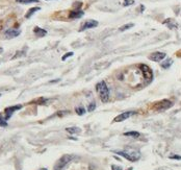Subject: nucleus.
<instances>
[{
    "instance_id": "nucleus-1",
    "label": "nucleus",
    "mask_w": 181,
    "mask_h": 170,
    "mask_svg": "<svg viewBox=\"0 0 181 170\" xmlns=\"http://www.w3.org/2000/svg\"><path fill=\"white\" fill-rule=\"evenodd\" d=\"M96 91L102 102H107L109 100V89L107 88L106 82H100L96 85Z\"/></svg>"
},
{
    "instance_id": "nucleus-2",
    "label": "nucleus",
    "mask_w": 181,
    "mask_h": 170,
    "mask_svg": "<svg viewBox=\"0 0 181 170\" xmlns=\"http://www.w3.org/2000/svg\"><path fill=\"white\" fill-rule=\"evenodd\" d=\"M115 154L122 156L123 158L127 159L130 162H135L140 158V152L135 149H129V150H115Z\"/></svg>"
},
{
    "instance_id": "nucleus-3",
    "label": "nucleus",
    "mask_w": 181,
    "mask_h": 170,
    "mask_svg": "<svg viewBox=\"0 0 181 170\" xmlns=\"http://www.w3.org/2000/svg\"><path fill=\"white\" fill-rule=\"evenodd\" d=\"M172 107V101L170 100H167V99H163L161 101L156 102V103L154 104V109L157 111H163V110H167L169 107Z\"/></svg>"
},
{
    "instance_id": "nucleus-4",
    "label": "nucleus",
    "mask_w": 181,
    "mask_h": 170,
    "mask_svg": "<svg viewBox=\"0 0 181 170\" xmlns=\"http://www.w3.org/2000/svg\"><path fill=\"white\" fill-rule=\"evenodd\" d=\"M20 109H22V105H21V104H16V105H11V107H6L5 110H4V114H5V115H4V118H5V120L7 121L8 119L13 116V114H14L16 111L20 110Z\"/></svg>"
},
{
    "instance_id": "nucleus-5",
    "label": "nucleus",
    "mask_w": 181,
    "mask_h": 170,
    "mask_svg": "<svg viewBox=\"0 0 181 170\" xmlns=\"http://www.w3.org/2000/svg\"><path fill=\"white\" fill-rule=\"evenodd\" d=\"M140 69L143 71V74H144V77H145L146 80H152V77H153V72H152V70L150 69V67H148L147 65H144V64H142V65H140Z\"/></svg>"
},
{
    "instance_id": "nucleus-6",
    "label": "nucleus",
    "mask_w": 181,
    "mask_h": 170,
    "mask_svg": "<svg viewBox=\"0 0 181 170\" xmlns=\"http://www.w3.org/2000/svg\"><path fill=\"white\" fill-rule=\"evenodd\" d=\"M134 114L135 112H133V111H128V112H124L122 113V114H119V115L113 119V122H122V121L126 120L130 116L134 115Z\"/></svg>"
},
{
    "instance_id": "nucleus-7",
    "label": "nucleus",
    "mask_w": 181,
    "mask_h": 170,
    "mask_svg": "<svg viewBox=\"0 0 181 170\" xmlns=\"http://www.w3.org/2000/svg\"><path fill=\"white\" fill-rule=\"evenodd\" d=\"M71 159H72L71 156H63V158L59 160V162L56 164V166H55V170H61L69 162H70V161H71Z\"/></svg>"
},
{
    "instance_id": "nucleus-8",
    "label": "nucleus",
    "mask_w": 181,
    "mask_h": 170,
    "mask_svg": "<svg viewBox=\"0 0 181 170\" xmlns=\"http://www.w3.org/2000/svg\"><path fill=\"white\" fill-rule=\"evenodd\" d=\"M97 26H98V22H97L96 20H88V21H85V22L83 23L82 25H81V27H80L79 31H83V30L97 27Z\"/></svg>"
},
{
    "instance_id": "nucleus-9",
    "label": "nucleus",
    "mask_w": 181,
    "mask_h": 170,
    "mask_svg": "<svg viewBox=\"0 0 181 170\" xmlns=\"http://www.w3.org/2000/svg\"><path fill=\"white\" fill-rule=\"evenodd\" d=\"M20 33H21V30H20V29L9 28V29L5 30V33H4V36H5L7 39H13V38H16V37L20 36Z\"/></svg>"
},
{
    "instance_id": "nucleus-10",
    "label": "nucleus",
    "mask_w": 181,
    "mask_h": 170,
    "mask_svg": "<svg viewBox=\"0 0 181 170\" xmlns=\"http://www.w3.org/2000/svg\"><path fill=\"white\" fill-rule=\"evenodd\" d=\"M165 55L167 54L165 52H154L149 56V60L153 61V62H160L165 58Z\"/></svg>"
},
{
    "instance_id": "nucleus-11",
    "label": "nucleus",
    "mask_w": 181,
    "mask_h": 170,
    "mask_svg": "<svg viewBox=\"0 0 181 170\" xmlns=\"http://www.w3.org/2000/svg\"><path fill=\"white\" fill-rule=\"evenodd\" d=\"M33 33H36V37L42 38V37H44L47 35V30L43 29V28H41V27H38V26H36V27L33 28Z\"/></svg>"
},
{
    "instance_id": "nucleus-12",
    "label": "nucleus",
    "mask_w": 181,
    "mask_h": 170,
    "mask_svg": "<svg viewBox=\"0 0 181 170\" xmlns=\"http://www.w3.org/2000/svg\"><path fill=\"white\" fill-rule=\"evenodd\" d=\"M83 16V12L80 11V10H77V11H72L69 15V18L71 19H76V18H81Z\"/></svg>"
},
{
    "instance_id": "nucleus-13",
    "label": "nucleus",
    "mask_w": 181,
    "mask_h": 170,
    "mask_svg": "<svg viewBox=\"0 0 181 170\" xmlns=\"http://www.w3.org/2000/svg\"><path fill=\"white\" fill-rule=\"evenodd\" d=\"M40 10H41V8L38 7V6H36V7H31L29 10V11L27 12V14L25 15V18H30V17L32 16L33 14H34V13H36V12H38V11H40Z\"/></svg>"
},
{
    "instance_id": "nucleus-14",
    "label": "nucleus",
    "mask_w": 181,
    "mask_h": 170,
    "mask_svg": "<svg viewBox=\"0 0 181 170\" xmlns=\"http://www.w3.org/2000/svg\"><path fill=\"white\" fill-rule=\"evenodd\" d=\"M172 64H173V60H172V58H169V60L162 62L160 65H161V67L163 69H167V68H170V67L172 66Z\"/></svg>"
},
{
    "instance_id": "nucleus-15",
    "label": "nucleus",
    "mask_w": 181,
    "mask_h": 170,
    "mask_svg": "<svg viewBox=\"0 0 181 170\" xmlns=\"http://www.w3.org/2000/svg\"><path fill=\"white\" fill-rule=\"evenodd\" d=\"M66 131L69 133V134H77V133L80 132V129L79 127H76V126H73V127H67Z\"/></svg>"
},
{
    "instance_id": "nucleus-16",
    "label": "nucleus",
    "mask_w": 181,
    "mask_h": 170,
    "mask_svg": "<svg viewBox=\"0 0 181 170\" xmlns=\"http://www.w3.org/2000/svg\"><path fill=\"white\" fill-rule=\"evenodd\" d=\"M124 136H127V137H133V138H138L140 136V134L138 132H127V133H124Z\"/></svg>"
},
{
    "instance_id": "nucleus-17",
    "label": "nucleus",
    "mask_w": 181,
    "mask_h": 170,
    "mask_svg": "<svg viewBox=\"0 0 181 170\" xmlns=\"http://www.w3.org/2000/svg\"><path fill=\"white\" fill-rule=\"evenodd\" d=\"M16 2L21 4H28V3H38V0H16Z\"/></svg>"
},
{
    "instance_id": "nucleus-18",
    "label": "nucleus",
    "mask_w": 181,
    "mask_h": 170,
    "mask_svg": "<svg viewBox=\"0 0 181 170\" xmlns=\"http://www.w3.org/2000/svg\"><path fill=\"white\" fill-rule=\"evenodd\" d=\"M0 126H2V127L7 126V121L5 120V118H4V116L2 114H0Z\"/></svg>"
},
{
    "instance_id": "nucleus-19",
    "label": "nucleus",
    "mask_w": 181,
    "mask_h": 170,
    "mask_svg": "<svg viewBox=\"0 0 181 170\" xmlns=\"http://www.w3.org/2000/svg\"><path fill=\"white\" fill-rule=\"evenodd\" d=\"M131 27H133V24H132V23H129V24H125L123 25V26H121V27L119 28V30H120V31H125V30L129 29V28H131Z\"/></svg>"
},
{
    "instance_id": "nucleus-20",
    "label": "nucleus",
    "mask_w": 181,
    "mask_h": 170,
    "mask_svg": "<svg viewBox=\"0 0 181 170\" xmlns=\"http://www.w3.org/2000/svg\"><path fill=\"white\" fill-rule=\"evenodd\" d=\"M75 111H76V113L77 114H78V115H83V114H84L85 113V109L83 107H76V109H75Z\"/></svg>"
},
{
    "instance_id": "nucleus-21",
    "label": "nucleus",
    "mask_w": 181,
    "mask_h": 170,
    "mask_svg": "<svg viewBox=\"0 0 181 170\" xmlns=\"http://www.w3.org/2000/svg\"><path fill=\"white\" fill-rule=\"evenodd\" d=\"M95 109H96V103H95V101L90 102V105H88V112H93V111L95 110Z\"/></svg>"
},
{
    "instance_id": "nucleus-22",
    "label": "nucleus",
    "mask_w": 181,
    "mask_h": 170,
    "mask_svg": "<svg viewBox=\"0 0 181 170\" xmlns=\"http://www.w3.org/2000/svg\"><path fill=\"white\" fill-rule=\"evenodd\" d=\"M133 3H134V0H124L123 5L124 6H129V5H132Z\"/></svg>"
},
{
    "instance_id": "nucleus-23",
    "label": "nucleus",
    "mask_w": 181,
    "mask_h": 170,
    "mask_svg": "<svg viewBox=\"0 0 181 170\" xmlns=\"http://www.w3.org/2000/svg\"><path fill=\"white\" fill-rule=\"evenodd\" d=\"M73 54H74L73 52H68V53H66V54H65V55L63 56V58H61V60H63V61H66L67 58H70V56H72Z\"/></svg>"
},
{
    "instance_id": "nucleus-24",
    "label": "nucleus",
    "mask_w": 181,
    "mask_h": 170,
    "mask_svg": "<svg viewBox=\"0 0 181 170\" xmlns=\"http://www.w3.org/2000/svg\"><path fill=\"white\" fill-rule=\"evenodd\" d=\"M170 159L172 160H181V156H177V154H173L170 156Z\"/></svg>"
},
{
    "instance_id": "nucleus-25",
    "label": "nucleus",
    "mask_w": 181,
    "mask_h": 170,
    "mask_svg": "<svg viewBox=\"0 0 181 170\" xmlns=\"http://www.w3.org/2000/svg\"><path fill=\"white\" fill-rule=\"evenodd\" d=\"M111 170H122L121 166H115V165H111Z\"/></svg>"
},
{
    "instance_id": "nucleus-26",
    "label": "nucleus",
    "mask_w": 181,
    "mask_h": 170,
    "mask_svg": "<svg viewBox=\"0 0 181 170\" xmlns=\"http://www.w3.org/2000/svg\"><path fill=\"white\" fill-rule=\"evenodd\" d=\"M38 170H48L47 168H41V169H38Z\"/></svg>"
},
{
    "instance_id": "nucleus-27",
    "label": "nucleus",
    "mask_w": 181,
    "mask_h": 170,
    "mask_svg": "<svg viewBox=\"0 0 181 170\" xmlns=\"http://www.w3.org/2000/svg\"><path fill=\"white\" fill-rule=\"evenodd\" d=\"M128 170H132V167H130V168H128Z\"/></svg>"
},
{
    "instance_id": "nucleus-28",
    "label": "nucleus",
    "mask_w": 181,
    "mask_h": 170,
    "mask_svg": "<svg viewBox=\"0 0 181 170\" xmlns=\"http://www.w3.org/2000/svg\"><path fill=\"white\" fill-rule=\"evenodd\" d=\"M3 51V49H1V48H0V52H2Z\"/></svg>"
},
{
    "instance_id": "nucleus-29",
    "label": "nucleus",
    "mask_w": 181,
    "mask_h": 170,
    "mask_svg": "<svg viewBox=\"0 0 181 170\" xmlns=\"http://www.w3.org/2000/svg\"><path fill=\"white\" fill-rule=\"evenodd\" d=\"M0 96H1V94H0Z\"/></svg>"
}]
</instances>
